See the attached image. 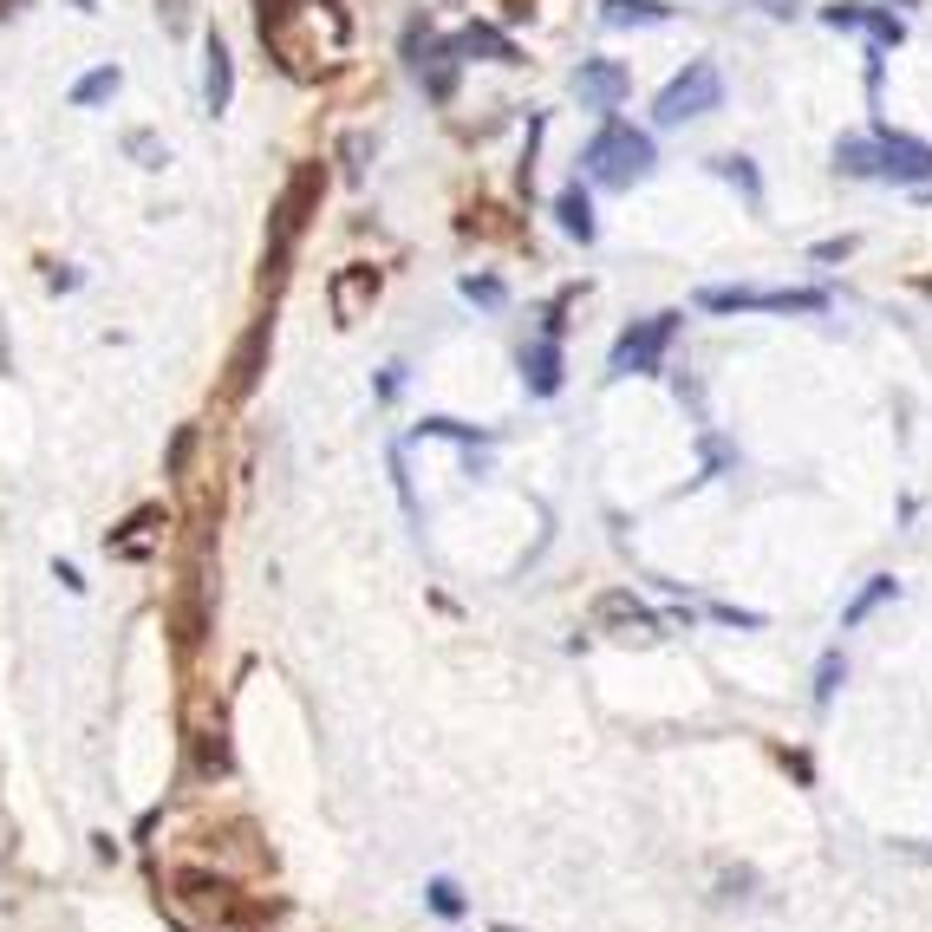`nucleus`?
Listing matches in <instances>:
<instances>
[{
	"instance_id": "f03ea898",
	"label": "nucleus",
	"mask_w": 932,
	"mask_h": 932,
	"mask_svg": "<svg viewBox=\"0 0 932 932\" xmlns=\"http://www.w3.org/2000/svg\"><path fill=\"white\" fill-rule=\"evenodd\" d=\"M678 333H685V313H678V307L633 320V326L613 340V353H607V378H658Z\"/></svg>"
},
{
	"instance_id": "9d476101",
	"label": "nucleus",
	"mask_w": 932,
	"mask_h": 932,
	"mask_svg": "<svg viewBox=\"0 0 932 932\" xmlns=\"http://www.w3.org/2000/svg\"><path fill=\"white\" fill-rule=\"evenodd\" d=\"M326 300H333V320H340V326H358V320L372 313V300H378V268H365V261L340 268V275L326 281Z\"/></svg>"
},
{
	"instance_id": "72a5a7b5",
	"label": "nucleus",
	"mask_w": 932,
	"mask_h": 932,
	"mask_svg": "<svg viewBox=\"0 0 932 932\" xmlns=\"http://www.w3.org/2000/svg\"><path fill=\"white\" fill-rule=\"evenodd\" d=\"M490 932H522V926H490Z\"/></svg>"
},
{
	"instance_id": "393cba45",
	"label": "nucleus",
	"mask_w": 932,
	"mask_h": 932,
	"mask_svg": "<svg viewBox=\"0 0 932 932\" xmlns=\"http://www.w3.org/2000/svg\"><path fill=\"white\" fill-rule=\"evenodd\" d=\"M385 463H392V490H398V502H405V515L418 522V490H411V470H405V443H392Z\"/></svg>"
},
{
	"instance_id": "f8f14e48",
	"label": "nucleus",
	"mask_w": 932,
	"mask_h": 932,
	"mask_svg": "<svg viewBox=\"0 0 932 932\" xmlns=\"http://www.w3.org/2000/svg\"><path fill=\"white\" fill-rule=\"evenodd\" d=\"M555 222H561V235L580 242V248H593V235H600V222H593V196H587V183L574 176L568 190L555 196Z\"/></svg>"
},
{
	"instance_id": "a878e982",
	"label": "nucleus",
	"mask_w": 932,
	"mask_h": 932,
	"mask_svg": "<svg viewBox=\"0 0 932 932\" xmlns=\"http://www.w3.org/2000/svg\"><path fill=\"white\" fill-rule=\"evenodd\" d=\"M125 150L138 157L143 170H163V163H170V150H163L157 138H150V131H125Z\"/></svg>"
},
{
	"instance_id": "c85d7f7f",
	"label": "nucleus",
	"mask_w": 932,
	"mask_h": 932,
	"mask_svg": "<svg viewBox=\"0 0 932 932\" xmlns=\"http://www.w3.org/2000/svg\"><path fill=\"white\" fill-rule=\"evenodd\" d=\"M398 392H405V365H385V372H378V405H392Z\"/></svg>"
},
{
	"instance_id": "f257e3e1",
	"label": "nucleus",
	"mask_w": 932,
	"mask_h": 932,
	"mask_svg": "<svg viewBox=\"0 0 932 932\" xmlns=\"http://www.w3.org/2000/svg\"><path fill=\"white\" fill-rule=\"evenodd\" d=\"M652 170H658V143H652V131L626 125L620 111L600 118V131L580 143V176L600 183V190H633V183H645Z\"/></svg>"
},
{
	"instance_id": "ddd939ff",
	"label": "nucleus",
	"mask_w": 932,
	"mask_h": 932,
	"mask_svg": "<svg viewBox=\"0 0 932 932\" xmlns=\"http://www.w3.org/2000/svg\"><path fill=\"white\" fill-rule=\"evenodd\" d=\"M457 53H463V60H476V53H483V60H496V66H522V46H515L508 33H496L490 20H470V26L457 33Z\"/></svg>"
},
{
	"instance_id": "412c9836",
	"label": "nucleus",
	"mask_w": 932,
	"mask_h": 932,
	"mask_svg": "<svg viewBox=\"0 0 932 932\" xmlns=\"http://www.w3.org/2000/svg\"><path fill=\"white\" fill-rule=\"evenodd\" d=\"M261 353H268V326H255V333L242 340V353H235V398H248V392H255V378H261Z\"/></svg>"
},
{
	"instance_id": "f3484780",
	"label": "nucleus",
	"mask_w": 932,
	"mask_h": 932,
	"mask_svg": "<svg viewBox=\"0 0 932 932\" xmlns=\"http://www.w3.org/2000/svg\"><path fill=\"white\" fill-rule=\"evenodd\" d=\"M887 600H900V580H893V574H874V580L860 587L855 600L842 607V633H855V626H867V620H874V613H880Z\"/></svg>"
},
{
	"instance_id": "6e6552de",
	"label": "nucleus",
	"mask_w": 932,
	"mask_h": 932,
	"mask_svg": "<svg viewBox=\"0 0 932 932\" xmlns=\"http://www.w3.org/2000/svg\"><path fill=\"white\" fill-rule=\"evenodd\" d=\"M522 385H528V398H561V385H568V353H561V333H535L522 353Z\"/></svg>"
},
{
	"instance_id": "473e14b6",
	"label": "nucleus",
	"mask_w": 932,
	"mask_h": 932,
	"mask_svg": "<svg viewBox=\"0 0 932 932\" xmlns=\"http://www.w3.org/2000/svg\"><path fill=\"white\" fill-rule=\"evenodd\" d=\"M72 7H78V13H92V7H98V0H72Z\"/></svg>"
},
{
	"instance_id": "5701e85b",
	"label": "nucleus",
	"mask_w": 932,
	"mask_h": 932,
	"mask_svg": "<svg viewBox=\"0 0 932 932\" xmlns=\"http://www.w3.org/2000/svg\"><path fill=\"white\" fill-rule=\"evenodd\" d=\"M118 85H125V72H118V66H92L78 85H72V105H105Z\"/></svg>"
},
{
	"instance_id": "aec40b11",
	"label": "nucleus",
	"mask_w": 932,
	"mask_h": 932,
	"mask_svg": "<svg viewBox=\"0 0 932 932\" xmlns=\"http://www.w3.org/2000/svg\"><path fill=\"white\" fill-rule=\"evenodd\" d=\"M842 685H848V658H842V645H828V652L815 658V711H828Z\"/></svg>"
},
{
	"instance_id": "1a4fd4ad",
	"label": "nucleus",
	"mask_w": 932,
	"mask_h": 932,
	"mask_svg": "<svg viewBox=\"0 0 932 932\" xmlns=\"http://www.w3.org/2000/svg\"><path fill=\"white\" fill-rule=\"evenodd\" d=\"M593 626L600 633H665V613H652L633 587H607L593 600Z\"/></svg>"
},
{
	"instance_id": "7ed1b4c3",
	"label": "nucleus",
	"mask_w": 932,
	"mask_h": 932,
	"mask_svg": "<svg viewBox=\"0 0 932 932\" xmlns=\"http://www.w3.org/2000/svg\"><path fill=\"white\" fill-rule=\"evenodd\" d=\"M705 313H789V320H815L835 307L828 287H698Z\"/></svg>"
},
{
	"instance_id": "423d86ee",
	"label": "nucleus",
	"mask_w": 932,
	"mask_h": 932,
	"mask_svg": "<svg viewBox=\"0 0 932 932\" xmlns=\"http://www.w3.org/2000/svg\"><path fill=\"white\" fill-rule=\"evenodd\" d=\"M822 20H828L835 33H867L874 53H893V46L907 40V20H900L893 7H867V0H835V7H822Z\"/></svg>"
},
{
	"instance_id": "0eeeda50",
	"label": "nucleus",
	"mask_w": 932,
	"mask_h": 932,
	"mask_svg": "<svg viewBox=\"0 0 932 932\" xmlns=\"http://www.w3.org/2000/svg\"><path fill=\"white\" fill-rule=\"evenodd\" d=\"M574 98H580V111H600V118H613L626 98H633V72L620 66V60H580L574 72Z\"/></svg>"
},
{
	"instance_id": "c756f323",
	"label": "nucleus",
	"mask_w": 932,
	"mask_h": 932,
	"mask_svg": "<svg viewBox=\"0 0 932 932\" xmlns=\"http://www.w3.org/2000/svg\"><path fill=\"white\" fill-rule=\"evenodd\" d=\"M848 255H855V235H842V242H822V248H815V261H848Z\"/></svg>"
},
{
	"instance_id": "4468645a",
	"label": "nucleus",
	"mask_w": 932,
	"mask_h": 932,
	"mask_svg": "<svg viewBox=\"0 0 932 932\" xmlns=\"http://www.w3.org/2000/svg\"><path fill=\"white\" fill-rule=\"evenodd\" d=\"M210 66H203V105H210V118L228 111V98H235V66H228V46H222V33H210V53H203Z\"/></svg>"
},
{
	"instance_id": "9b49d317",
	"label": "nucleus",
	"mask_w": 932,
	"mask_h": 932,
	"mask_svg": "<svg viewBox=\"0 0 932 932\" xmlns=\"http://www.w3.org/2000/svg\"><path fill=\"white\" fill-rule=\"evenodd\" d=\"M163 528H170V515H163V508H138L125 528H111V542H105V548H111L118 561H150V555H157V542H163Z\"/></svg>"
},
{
	"instance_id": "6ab92c4d",
	"label": "nucleus",
	"mask_w": 932,
	"mask_h": 932,
	"mask_svg": "<svg viewBox=\"0 0 932 932\" xmlns=\"http://www.w3.org/2000/svg\"><path fill=\"white\" fill-rule=\"evenodd\" d=\"M411 437H450V443H463V450H476V443H496V430H490V425H463V418H443V411L418 418V430H411Z\"/></svg>"
},
{
	"instance_id": "2f4dec72",
	"label": "nucleus",
	"mask_w": 932,
	"mask_h": 932,
	"mask_svg": "<svg viewBox=\"0 0 932 932\" xmlns=\"http://www.w3.org/2000/svg\"><path fill=\"white\" fill-rule=\"evenodd\" d=\"M13 900V874H7V855H0V907Z\"/></svg>"
},
{
	"instance_id": "b1692460",
	"label": "nucleus",
	"mask_w": 932,
	"mask_h": 932,
	"mask_svg": "<svg viewBox=\"0 0 932 932\" xmlns=\"http://www.w3.org/2000/svg\"><path fill=\"white\" fill-rule=\"evenodd\" d=\"M463 300H476L483 313H502V307H508V287H502L496 275H463Z\"/></svg>"
},
{
	"instance_id": "20e7f679",
	"label": "nucleus",
	"mask_w": 932,
	"mask_h": 932,
	"mask_svg": "<svg viewBox=\"0 0 932 932\" xmlns=\"http://www.w3.org/2000/svg\"><path fill=\"white\" fill-rule=\"evenodd\" d=\"M724 111V72L717 60H685V72H672L652 98V125H692Z\"/></svg>"
},
{
	"instance_id": "bb28decb",
	"label": "nucleus",
	"mask_w": 932,
	"mask_h": 932,
	"mask_svg": "<svg viewBox=\"0 0 932 932\" xmlns=\"http://www.w3.org/2000/svg\"><path fill=\"white\" fill-rule=\"evenodd\" d=\"M711 620H717V626H743V633H757V626H770L763 613H750V607H724V600L711 607Z\"/></svg>"
},
{
	"instance_id": "a211bd4d",
	"label": "nucleus",
	"mask_w": 932,
	"mask_h": 932,
	"mask_svg": "<svg viewBox=\"0 0 932 932\" xmlns=\"http://www.w3.org/2000/svg\"><path fill=\"white\" fill-rule=\"evenodd\" d=\"M665 0H600V26H665Z\"/></svg>"
},
{
	"instance_id": "cd10ccee",
	"label": "nucleus",
	"mask_w": 932,
	"mask_h": 932,
	"mask_svg": "<svg viewBox=\"0 0 932 932\" xmlns=\"http://www.w3.org/2000/svg\"><path fill=\"white\" fill-rule=\"evenodd\" d=\"M365 150H372V138H365V131H353V138L340 143V157H346V176H365Z\"/></svg>"
},
{
	"instance_id": "2eb2a0df",
	"label": "nucleus",
	"mask_w": 932,
	"mask_h": 932,
	"mask_svg": "<svg viewBox=\"0 0 932 932\" xmlns=\"http://www.w3.org/2000/svg\"><path fill=\"white\" fill-rule=\"evenodd\" d=\"M874 163H880L874 131H848V138H835V176H848V183H874Z\"/></svg>"
},
{
	"instance_id": "7c9ffc66",
	"label": "nucleus",
	"mask_w": 932,
	"mask_h": 932,
	"mask_svg": "<svg viewBox=\"0 0 932 932\" xmlns=\"http://www.w3.org/2000/svg\"><path fill=\"white\" fill-rule=\"evenodd\" d=\"M757 7H763L770 20H795V13H802V0H757Z\"/></svg>"
},
{
	"instance_id": "39448f33",
	"label": "nucleus",
	"mask_w": 932,
	"mask_h": 932,
	"mask_svg": "<svg viewBox=\"0 0 932 932\" xmlns=\"http://www.w3.org/2000/svg\"><path fill=\"white\" fill-rule=\"evenodd\" d=\"M880 143V163H874V183H893V190H926L932 183V143L913 131H893V125H867Z\"/></svg>"
},
{
	"instance_id": "dca6fc26",
	"label": "nucleus",
	"mask_w": 932,
	"mask_h": 932,
	"mask_svg": "<svg viewBox=\"0 0 932 932\" xmlns=\"http://www.w3.org/2000/svg\"><path fill=\"white\" fill-rule=\"evenodd\" d=\"M711 176H724V183H730V190H737L750 210H763V176H757V163H750L743 150H717V157H711Z\"/></svg>"
},
{
	"instance_id": "4be33fe9",
	"label": "nucleus",
	"mask_w": 932,
	"mask_h": 932,
	"mask_svg": "<svg viewBox=\"0 0 932 932\" xmlns=\"http://www.w3.org/2000/svg\"><path fill=\"white\" fill-rule=\"evenodd\" d=\"M425 907L437 920H463V913H470V900H463V887H457L450 874H430L425 880Z\"/></svg>"
}]
</instances>
